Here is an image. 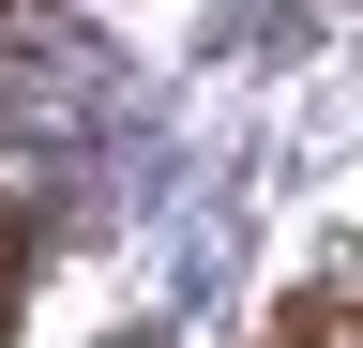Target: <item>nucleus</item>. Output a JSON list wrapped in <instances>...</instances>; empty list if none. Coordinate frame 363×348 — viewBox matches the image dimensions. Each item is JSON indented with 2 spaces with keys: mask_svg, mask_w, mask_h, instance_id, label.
Here are the masks:
<instances>
[{
  "mask_svg": "<svg viewBox=\"0 0 363 348\" xmlns=\"http://www.w3.org/2000/svg\"><path fill=\"white\" fill-rule=\"evenodd\" d=\"M16 318H30V228L0 212V348H16Z\"/></svg>",
  "mask_w": 363,
  "mask_h": 348,
  "instance_id": "1",
  "label": "nucleus"
}]
</instances>
